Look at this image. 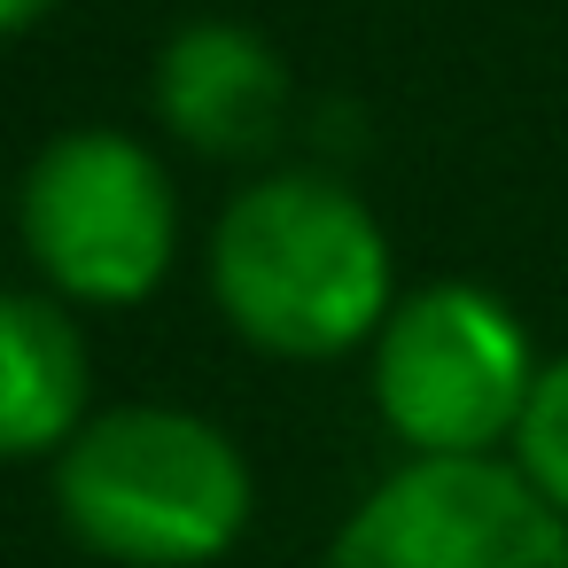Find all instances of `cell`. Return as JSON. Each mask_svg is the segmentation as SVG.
I'll use <instances>...</instances> for the list:
<instances>
[{
	"label": "cell",
	"mask_w": 568,
	"mask_h": 568,
	"mask_svg": "<svg viewBox=\"0 0 568 568\" xmlns=\"http://www.w3.org/2000/svg\"><path fill=\"white\" fill-rule=\"evenodd\" d=\"M506 459L529 475V490L568 521V351H552L537 366V389L521 405V428L506 444Z\"/></svg>",
	"instance_id": "cell-8"
},
{
	"label": "cell",
	"mask_w": 568,
	"mask_h": 568,
	"mask_svg": "<svg viewBox=\"0 0 568 568\" xmlns=\"http://www.w3.org/2000/svg\"><path fill=\"white\" fill-rule=\"evenodd\" d=\"M537 366L521 312L483 281L405 288L366 343L374 413L405 459H506Z\"/></svg>",
	"instance_id": "cell-3"
},
{
	"label": "cell",
	"mask_w": 568,
	"mask_h": 568,
	"mask_svg": "<svg viewBox=\"0 0 568 568\" xmlns=\"http://www.w3.org/2000/svg\"><path fill=\"white\" fill-rule=\"evenodd\" d=\"M55 514L110 568H211L257 514L242 444L187 405H94L55 452Z\"/></svg>",
	"instance_id": "cell-2"
},
{
	"label": "cell",
	"mask_w": 568,
	"mask_h": 568,
	"mask_svg": "<svg viewBox=\"0 0 568 568\" xmlns=\"http://www.w3.org/2000/svg\"><path fill=\"white\" fill-rule=\"evenodd\" d=\"M17 234L48 296L71 312H125L172 281L180 187L172 164L118 125L55 133L17 187Z\"/></svg>",
	"instance_id": "cell-4"
},
{
	"label": "cell",
	"mask_w": 568,
	"mask_h": 568,
	"mask_svg": "<svg viewBox=\"0 0 568 568\" xmlns=\"http://www.w3.org/2000/svg\"><path fill=\"white\" fill-rule=\"evenodd\" d=\"M48 9H55V0H0V40H24Z\"/></svg>",
	"instance_id": "cell-9"
},
{
	"label": "cell",
	"mask_w": 568,
	"mask_h": 568,
	"mask_svg": "<svg viewBox=\"0 0 568 568\" xmlns=\"http://www.w3.org/2000/svg\"><path fill=\"white\" fill-rule=\"evenodd\" d=\"M320 568H568V521L514 459H397Z\"/></svg>",
	"instance_id": "cell-5"
},
{
	"label": "cell",
	"mask_w": 568,
	"mask_h": 568,
	"mask_svg": "<svg viewBox=\"0 0 568 568\" xmlns=\"http://www.w3.org/2000/svg\"><path fill=\"white\" fill-rule=\"evenodd\" d=\"M156 125L195 149V156H257L273 149V133L288 125L296 79L281 63V48L234 17H195L156 48V79H149Z\"/></svg>",
	"instance_id": "cell-6"
},
{
	"label": "cell",
	"mask_w": 568,
	"mask_h": 568,
	"mask_svg": "<svg viewBox=\"0 0 568 568\" xmlns=\"http://www.w3.org/2000/svg\"><path fill=\"white\" fill-rule=\"evenodd\" d=\"M94 420V351L63 296L0 288V459H55Z\"/></svg>",
	"instance_id": "cell-7"
},
{
	"label": "cell",
	"mask_w": 568,
	"mask_h": 568,
	"mask_svg": "<svg viewBox=\"0 0 568 568\" xmlns=\"http://www.w3.org/2000/svg\"><path fill=\"white\" fill-rule=\"evenodd\" d=\"M211 304L265 358H351L397 304L382 219L335 172H265L211 226Z\"/></svg>",
	"instance_id": "cell-1"
}]
</instances>
